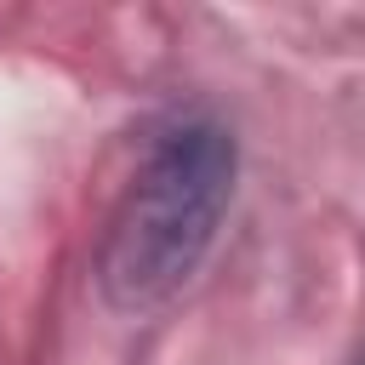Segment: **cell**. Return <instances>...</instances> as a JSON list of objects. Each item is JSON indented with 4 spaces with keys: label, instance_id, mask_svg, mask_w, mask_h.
Returning a JSON list of instances; mask_svg holds the SVG:
<instances>
[{
    "label": "cell",
    "instance_id": "cell-1",
    "mask_svg": "<svg viewBox=\"0 0 365 365\" xmlns=\"http://www.w3.org/2000/svg\"><path fill=\"white\" fill-rule=\"evenodd\" d=\"M234 137L217 120L188 114L154 131L97 251V285L120 314H148L200 274L234 200Z\"/></svg>",
    "mask_w": 365,
    "mask_h": 365
},
{
    "label": "cell",
    "instance_id": "cell-2",
    "mask_svg": "<svg viewBox=\"0 0 365 365\" xmlns=\"http://www.w3.org/2000/svg\"><path fill=\"white\" fill-rule=\"evenodd\" d=\"M359 365H365V359H359Z\"/></svg>",
    "mask_w": 365,
    "mask_h": 365
}]
</instances>
